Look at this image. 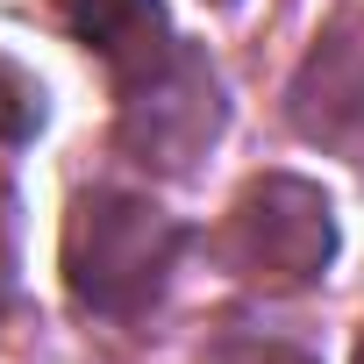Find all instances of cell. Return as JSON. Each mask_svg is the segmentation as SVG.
Listing matches in <instances>:
<instances>
[{"label":"cell","instance_id":"obj_1","mask_svg":"<svg viewBox=\"0 0 364 364\" xmlns=\"http://www.w3.org/2000/svg\"><path fill=\"white\" fill-rule=\"evenodd\" d=\"M178 257V229L136 193H86L65 229L72 300L93 314H136Z\"/></svg>","mask_w":364,"mask_h":364},{"label":"cell","instance_id":"obj_2","mask_svg":"<svg viewBox=\"0 0 364 364\" xmlns=\"http://www.w3.org/2000/svg\"><path fill=\"white\" fill-rule=\"evenodd\" d=\"M222 250H229V264L250 286H307L336 257L328 200L314 186H300V178H257V186H243V200L229 208Z\"/></svg>","mask_w":364,"mask_h":364},{"label":"cell","instance_id":"obj_3","mask_svg":"<svg viewBox=\"0 0 364 364\" xmlns=\"http://www.w3.org/2000/svg\"><path fill=\"white\" fill-rule=\"evenodd\" d=\"M215 136H222V86H215L208 58H200V50H171V58L136 86V100H129V114H122V143L143 150V164L157 157V164L178 171L193 150H208Z\"/></svg>","mask_w":364,"mask_h":364},{"label":"cell","instance_id":"obj_4","mask_svg":"<svg viewBox=\"0 0 364 364\" xmlns=\"http://www.w3.org/2000/svg\"><path fill=\"white\" fill-rule=\"evenodd\" d=\"M58 15L122 86H143L178 50L171 22H164V0H58Z\"/></svg>","mask_w":364,"mask_h":364},{"label":"cell","instance_id":"obj_5","mask_svg":"<svg viewBox=\"0 0 364 364\" xmlns=\"http://www.w3.org/2000/svg\"><path fill=\"white\" fill-rule=\"evenodd\" d=\"M43 129V86L0 58V143H29Z\"/></svg>","mask_w":364,"mask_h":364},{"label":"cell","instance_id":"obj_6","mask_svg":"<svg viewBox=\"0 0 364 364\" xmlns=\"http://www.w3.org/2000/svg\"><path fill=\"white\" fill-rule=\"evenodd\" d=\"M0 293H8V222H0Z\"/></svg>","mask_w":364,"mask_h":364},{"label":"cell","instance_id":"obj_7","mask_svg":"<svg viewBox=\"0 0 364 364\" xmlns=\"http://www.w3.org/2000/svg\"><path fill=\"white\" fill-rule=\"evenodd\" d=\"M357 364H364V350H357Z\"/></svg>","mask_w":364,"mask_h":364}]
</instances>
